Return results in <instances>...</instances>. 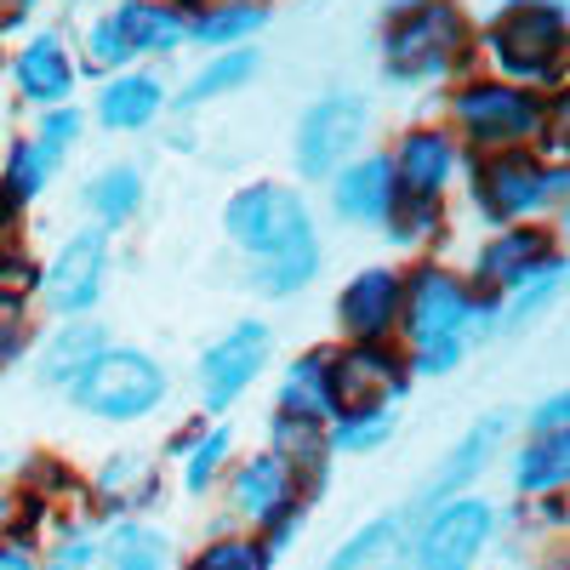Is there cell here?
Listing matches in <instances>:
<instances>
[{"instance_id":"ba28073f","label":"cell","mask_w":570,"mask_h":570,"mask_svg":"<svg viewBox=\"0 0 570 570\" xmlns=\"http://www.w3.org/2000/svg\"><path fill=\"white\" fill-rule=\"evenodd\" d=\"M223 234H228V246H240L246 257H274L292 240H303V234H314L308 200L292 183H246L240 195L223 206Z\"/></svg>"},{"instance_id":"d4e9b609","label":"cell","mask_w":570,"mask_h":570,"mask_svg":"<svg viewBox=\"0 0 570 570\" xmlns=\"http://www.w3.org/2000/svg\"><path fill=\"white\" fill-rule=\"evenodd\" d=\"M570 480V434H542V440H525L513 456V491L525 502H542V497H559Z\"/></svg>"},{"instance_id":"e0dca14e","label":"cell","mask_w":570,"mask_h":570,"mask_svg":"<svg viewBox=\"0 0 570 570\" xmlns=\"http://www.w3.org/2000/svg\"><path fill=\"white\" fill-rule=\"evenodd\" d=\"M292 502H303V491H297V480L285 473V462L274 451H257V456H246L240 468L228 473V513L246 519V525H257V531Z\"/></svg>"},{"instance_id":"681fc988","label":"cell","mask_w":570,"mask_h":570,"mask_svg":"<svg viewBox=\"0 0 570 570\" xmlns=\"http://www.w3.org/2000/svg\"><path fill=\"white\" fill-rule=\"evenodd\" d=\"M0 473H7V456H0Z\"/></svg>"},{"instance_id":"60d3db41","label":"cell","mask_w":570,"mask_h":570,"mask_svg":"<svg viewBox=\"0 0 570 570\" xmlns=\"http://www.w3.org/2000/svg\"><path fill=\"white\" fill-rule=\"evenodd\" d=\"M35 292H40V263L7 246L0 252V297L7 303H35Z\"/></svg>"},{"instance_id":"e575fe53","label":"cell","mask_w":570,"mask_h":570,"mask_svg":"<svg viewBox=\"0 0 570 570\" xmlns=\"http://www.w3.org/2000/svg\"><path fill=\"white\" fill-rule=\"evenodd\" d=\"M228 451H234V428H228V422H206L200 440L177 456V462H183V491H188V497H206V491L217 485V473L228 468Z\"/></svg>"},{"instance_id":"f546056e","label":"cell","mask_w":570,"mask_h":570,"mask_svg":"<svg viewBox=\"0 0 570 570\" xmlns=\"http://www.w3.org/2000/svg\"><path fill=\"white\" fill-rule=\"evenodd\" d=\"M257 69H263L257 46H228V52H217L195 80H188V86L177 91V109H195V104L223 98V91H240V86H252V80H257Z\"/></svg>"},{"instance_id":"52a82bcc","label":"cell","mask_w":570,"mask_h":570,"mask_svg":"<svg viewBox=\"0 0 570 570\" xmlns=\"http://www.w3.org/2000/svg\"><path fill=\"white\" fill-rule=\"evenodd\" d=\"M502 513L491 497H451L422 513L405 537V570H473L497 542Z\"/></svg>"},{"instance_id":"d6986e66","label":"cell","mask_w":570,"mask_h":570,"mask_svg":"<svg viewBox=\"0 0 570 570\" xmlns=\"http://www.w3.org/2000/svg\"><path fill=\"white\" fill-rule=\"evenodd\" d=\"M104 348H109V325H104V320H91V314L58 320V331L35 348V383L69 394V383H75V376L98 360Z\"/></svg>"},{"instance_id":"5bb4252c","label":"cell","mask_w":570,"mask_h":570,"mask_svg":"<svg viewBox=\"0 0 570 570\" xmlns=\"http://www.w3.org/2000/svg\"><path fill=\"white\" fill-rule=\"evenodd\" d=\"M400 303H405V268L371 263V268L348 274L337 292L343 343H394L400 337Z\"/></svg>"},{"instance_id":"d590c367","label":"cell","mask_w":570,"mask_h":570,"mask_svg":"<svg viewBox=\"0 0 570 570\" xmlns=\"http://www.w3.org/2000/svg\"><path fill=\"white\" fill-rule=\"evenodd\" d=\"M183 570H274V553L263 548L257 531H228V537L200 542Z\"/></svg>"},{"instance_id":"bcb514c9","label":"cell","mask_w":570,"mask_h":570,"mask_svg":"<svg viewBox=\"0 0 570 570\" xmlns=\"http://www.w3.org/2000/svg\"><path fill=\"white\" fill-rule=\"evenodd\" d=\"M0 7H7V12H0V23H18V18L35 7V0H0Z\"/></svg>"},{"instance_id":"44dd1931","label":"cell","mask_w":570,"mask_h":570,"mask_svg":"<svg viewBox=\"0 0 570 570\" xmlns=\"http://www.w3.org/2000/svg\"><path fill=\"white\" fill-rule=\"evenodd\" d=\"M268 451L285 462V473L297 480L303 502H314L325 491L331 473V445H325V422H303V416H268Z\"/></svg>"},{"instance_id":"7bdbcfd3","label":"cell","mask_w":570,"mask_h":570,"mask_svg":"<svg viewBox=\"0 0 570 570\" xmlns=\"http://www.w3.org/2000/svg\"><path fill=\"white\" fill-rule=\"evenodd\" d=\"M75 137H80V109H69V104H63V109H52V115H46V120L35 126V142H40L46 155H58V160L75 149Z\"/></svg>"},{"instance_id":"ac0fdd59","label":"cell","mask_w":570,"mask_h":570,"mask_svg":"<svg viewBox=\"0 0 570 570\" xmlns=\"http://www.w3.org/2000/svg\"><path fill=\"white\" fill-rule=\"evenodd\" d=\"M394 200H400V188H394L389 155H365V160H348L331 171V212L343 223H389Z\"/></svg>"},{"instance_id":"4fadbf2b","label":"cell","mask_w":570,"mask_h":570,"mask_svg":"<svg viewBox=\"0 0 570 570\" xmlns=\"http://www.w3.org/2000/svg\"><path fill=\"white\" fill-rule=\"evenodd\" d=\"M553 257H564V252H559L548 223H508V228H491V240L473 252L468 285H473V292H485V297H508L513 285H525Z\"/></svg>"},{"instance_id":"f35d334b","label":"cell","mask_w":570,"mask_h":570,"mask_svg":"<svg viewBox=\"0 0 570 570\" xmlns=\"http://www.w3.org/2000/svg\"><path fill=\"white\" fill-rule=\"evenodd\" d=\"M137 52L126 46V35H120V23L115 18H98L86 29V69H126Z\"/></svg>"},{"instance_id":"7a4b0ae2","label":"cell","mask_w":570,"mask_h":570,"mask_svg":"<svg viewBox=\"0 0 570 570\" xmlns=\"http://www.w3.org/2000/svg\"><path fill=\"white\" fill-rule=\"evenodd\" d=\"M564 183L570 171L542 160L537 149H508V155H473V206L491 228H508V223H537L548 217L553 206H564Z\"/></svg>"},{"instance_id":"ee69618b","label":"cell","mask_w":570,"mask_h":570,"mask_svg":"<svg viewBox=\"0 0 570 570\" xmlns=\"http://www.w3.org/2000/svg\"><path fill=\"white\" fill-rule=\"evenodd\" d=\"M525 428H531V440H542V434H564V428H570V400H564V394H548L542 405H531Z\"/></svg>"},{"instance_id":"8d00e7d4","label":"cell","mask_w":570,"mask_h":570,"mask_svg":"<svg viewBox=\"0 0 570 570\" xmlns=\"http://www.w3.org/2000/svg\"><path fill=\"white\" fill-rule=\"evenodd\" d=\"M35 559H40V570H98L104 564V542H98V531H86V525H63L52 537V548L35 553Z\"/></svg>"},{"instance_id":"8992f818","label":"cell","mask_w":570,"mask_h":570,"mask_svg":"<svg viewBox=\"0 0 570 570\" xmlns=\"http://www.w3.org/2000/svg\"><path fill=\"white\" fill-rule=\"evenodd\" d=\"M468 46H473V35H468V18L456 0H416L411 12L389 18L383 69L394 80H440L468 58Z\"/></svg>"},{"instance_id":"83f0119b","label":"cell","mask_w":570,"mask_h":570,"mask_svg":"<svg viewBox=\"0 0 570 570\" xmlns=\"http://www.w3.org/2000/svg\"><path fill=\"white\" fill-rule=\"evenodd\" d=\"M98 542H104L109 570H171V542L155 525H142V519H115Z\"/></svg>"},{"instance_id":"8fae6325","label":"cell","mask_w":570,"mask_h":570,"mask_svg":"<svg viewBox=\"0 0 570 570\" xmlns=\"http://www.w3.org/2000/svg\"><path fill=\"white\" fill-rule=\"evenodd\" d=\"M104 279H109V234L104 228H86V234H69L58 246V257L40 268V303L46 314L58 320H80L98 308L104 297Z\"/></svg>"},{"instance_id":"f6af8a7d","label":"cell","mask_w":570,"mask_h":570,"mask_svg":"<svg viewBox=\"0 0 570 570\" xmlns=\"http://www.w3.org/2000/svg\"><path fill=\"white\" fill-rule=\"evenodd\" d=\"M0 570H40V559L23 542H0Z\"/></svg>"},{"instance_id":"5b68a950","label":"cell","mask_w":570,"mask_h":570,"mask_svg":"<svg viewBox=\"0 0 570 570\" xmlns=\"http://www.w3.org/2000/svg\"><path fill=\"white\" fill-rule=\"evenodd\" d=\"M485 46L497 52L508 86H537L559 91L564 86V7L559 0H513V7L485 29Z\"/></svg>"},{"instance_id":"9a60e30c","label":"cell","mask_w":570,"mask_h":570,"mask_svg":"<svg viewBox=\"0 0 570 570\" xmlns=\"http://www.w3.org/2000/svg\"><path fill=\"white\" fill-rule=\"evenodd\" d=\"M502 440H508V416H497V411H491V416H480V422H473L468 434L445 451V462H440V468L416 485V497L400 508V519H405V525H416V519H422V513H434L440 502L468 497V485L491 468V456H497V445H502Z\"/></svg>"},{"instance_id":"cb8c5ba5","label":"cell","mask_w":570,"mask_h":570,"mask_svg":"<svg viewBox=\"0 0 570 570\" xmlns=\"http://www.w3.org/2000/svg\"><path fill=\"white\" fill-rule=\"evenodd\" d=\"M160 109H166V86H160L155 75L120 69V75L98 91V120H104L109 131H142Z\"/></svg>"},{"instance_id":"836d02e7","label":"cell","mask_w":570,"mask_h":570,"mask_svg":"<svg viewBox=\"0 0 570 570\" xmlns=\"http://www.w3.org/2000/svg\"><path fill=\"white\" fill-rule=\"evenodd\" d=\"M320 274V240L314 234H303V240H292L285 252H274V257H257V274H252V285L263 297H297L303 285Z\"/></svg>"},{"instance_id":"b9f144b4","label":"cell","mask_w":570,"mask_h":570,"mask_svg":"<svg viewBox=\"0 0 570 570\" xmlns=\"http://www.w3.org/2000/svg\"><path fill=\"white\" fill-rule=\"evenodd\" d=\"M29 348V303H7L0 297V371H12Z\"/></svg>"},{"instance_id":"ffe728a7","label":"cell","mask_w":570,"mask_h":570,"mask_svg":"<svg viewBox=\"0 0 570 570\" xmlns=\"http://www.w3.org/2000/svg\"><path fill=\"white\" fill-rule=\"evenodd\" d=\"M91 497L109 519H137L142 508L160 502V462L149 451H115L91 480Z\"/></svg>"},{"instance_id":"7dc6e473","label":"cell","mask_w":570,"mask_h":570,"mask_svg":"<svg viewBox=\"0 0 570 570\" xmlns=\"http://www.w3.org/2000/svg\"><path fill=\"white\" fill-rule=\"evenodd\" d=\"M12 246V217H0V252Z\"/></svg>"},{"instance_id":"7c38bea8","label":"cell","mask_w":570,"mask_h":570,"mask_svg":"<svg viewBox=\"0 0 570 570\" xmlns=\"http://www.w3.org/2000/svg\"><path fill=\"white\" fill-rule=\"evenodd\" d=\"M365 120H371L365 98H354V91H325V98L303 115V126H297V171L308 183H320L337 166H348L354 149H360V137H365Z\"/></svg>"},{"instance_id":"30bf717a","label":"cell","mask_w":570,"mask_h":570,"mask_svg":"<svg viewBox=\"0 0 570 570\" xmlns=\"http://www.w3.org/2000/svg\"><path fill=\"white\" fill-rule=\"evenodd\" d=\"M331 394L337 411H394L411 394V365L394 343H343L331 348Z\"/></svg>"},{"instance_id":"4316f807","label":"cell","mask_w":570,"mask_h":570,"mask_svg":"<svg viewBox=\"0 0 570 570\" xmlns=\"http://www.w3.org/2000/svg\"><path fill=\"white\" fill-rule=\"evenodd\" d=\"M63 160L58 155H46L35 137H23V142H12V155H7V171H0V217H18L46 183H52V171H58Z\"/></svg>"},{"instance_id":"f1b7e54d","label":"cell","mask_w":570,"mask_h":570,"mask_svg":"<svg viewBox=\"0 0 570 570\" xmlns=\"http://www.w3.org/2000/svg\"><path fill=\"white\" fill-rule=\"evenodd\" d=\"M80 200H86V212L98 217L104 234H109L115 223H131L142 212V171L137 166H104L98 177L80 188Z\"/></svg>"},{"instance_id":"ab89813d","label":"cell","mask_w":570,"mask_h":570,"mask_svg":"<svg viewBox=\"0 0 570 570\" xmlns=\"http://www.w3.org/2000/svg\"><path fill=\"white\" fill-rule=\"evenodd\" d=\"M462 360H468V343H462V337H434V343H416V348H405L411 376H451Z\"/></svg>"},{"instance_id":"9c48e42d","label":"cell","mask_w":570,"mask_h":570,"mask_svg":"<svg viewBox=\"0 0 570 570\" xmlns=\"http://www.w3.org/2000/svg\"><path fill=\"white\" fill-rule=\"evenodd\" d=\"M268 354H274V325L268 320H234L200 354V411H206V422H217L257 383L268 371Z\"/></svg>"},{"instance_id":"74e56055","label":"cell","mask_w":570,"mask_h":570,"mask_svg":"<svg viewBox=\"0 0 570 570\" xmlns=\"http://www.w3.org/2000/svg\"><path fill=\"white\" fill-rule=\"evenodd\" d=\"M440 228H445V200H411V195H400L394 212H389V234L400 246H422V240H434Z\"/></svg>"},{"instance_id":"2e32d148","label":"cell","mask_w":570,"mask_h":570,"mask_svg":"<svg viewBox=\"0 0 570 570\" xmlns=\"http://www.w3.org/2000/svg\"><path fill=\"white\" fill-rule=\"evenodd\" d=\"M456 160H462V142L445 126H411L389 155L394 188L411 195V200H445V188L456 177Z\"/></svg>"},{"instance_id":"d6a6232c","label":"cell","mask_w":570,"mask_h":570,"mask_svg":"<svg viewBox=\"0 0 570 570\" xmlns=\"http://www.w3.org/2000/svg\"><path fill=\"white\" fill-rule=\"evenodd\" d=\"M263 23H268L263 0H228V7H200L195 18H188V40L212 46V52H228L234 40H252Z\"/></svg>"},{"instance_id":"1f68e13d","label":"cell","mask_w":570,"mask_h":570,"mask_svg":"<svg viewBox=\"0 0 570 570\" xmlns=\"http://www.w3.org/2000/svg\"><path fill=\"white\" fill-rule=\"evenodd\" d=\"M400 434V411H337L325 422L331 456H376Z\"/></svg>"},{"instance_id":"4dcf8cb0","label":"cell","mask_w":570,"mask_h":570,"mask_svg":"<svg viewBox=\"0 0 570 570\" xmlns=\"http://www.w3.org/2000/svg\"><path fill=\"white\" fill-rule=\"evenodd\" d=\"M564 285V257H553L548 268H537L525 285H513L508 297H497V337H513V331H525L548 314V303L559 297Z\"/></svg>"},{"instance_id":"277c9868","label":"cell","mask_w":570,"mask_h":570,"mask_svg":"<svg viewBox=\"0 0 570 570\" xmlns=\"http://www.w3.org/2000/svg\"><path fill=\"white\" fill-rule=\"evenodd\" d=\"M166 365L149 348H120L109 343L98 360H91L75 383H69V405L98 416V422H142L166 405Z\"/></svg>"},{"instance_id":"484cf974","label":"cell","mask_w":570,"mask_h":570,"mask_svg":"<svg viewBox=\"0 0 570 570\" xmlns=\"http://www.w3.org/2000/svg\"><path fill=\"white\" fill-rule=\"evenodd\" d=\"M126 35L131 52H171V46L188 40V18L171 7V0H126L120 12H109Z\"/></svg>"},{"instance_id":"3957f363","label":"cell","mask_w":570,"mask_h":570,"mask_svg":"<svg viewBox=\"0 0 570 570\" xmlns=\"http://www.w3.org/2000/svg\"><path fill=\"white\" fill-rule=\"evenodd\" d=\"M451 137H462L473 155L531 149L548 126V98L508 80H468L451 91Z\"/></svg>"},{"instance_id":"6da1fadb","label":"cell","mask_w":570,"mask_h":570,"mask_svg":"<svg viewBox=\"0 0 570 570\" xmlns=\"http://www.w3.org/2000/svg\"><path fill=\"white\" fill-rule=\"evenodd\" d=\"M400 337L405 348L434 343V337H462L468 348L497 337V297L473 292L462 274L445 263L422 257L405 268V303H400Z\"/></svg>"},{"instance_id":"7402d4cb","label":"cell","mask_w":570,"mask_h":570,"mask_svg":"<svg viewBox=\"0 0 570 570\" xmlns=\"http://www.w3.org/2000/svg\"><path fill=\"white\" fill-rule=\"evenodd\" d=\"M12 75H18V91L29 104H40V109H63L69 104V91H75V58H69V46H63V35H35L23 52H18V63H12Z\"/></svg>"},{"instance_id":"c3c4849f","label":"cell","mask_w":570,"mask_h":570,"mask_svg":"<svg viewBox=\"0 0 570 570\" xmlns=\"http://www.w3.org/2000/svg\"><path fill=\"white\" fill-rule=\"evenodd\" d=\"M177 7H195V0H177Z\"/></svg>"},{"instance_id":"603a6c76","label":"cell","mask_w":570,"mask_h":570,"mask_svg":"<svg viewBox=\"0 0 570 570\" xmlns=\"http://www.w3.org/2000/svg\"><path fill=\"white\" fill-rule=\"evenodd\" d=\"M279 416H303V422H331L337 416V394H331V348H308L279 371L274 389Z\"/></svg>"}]
</instances>
